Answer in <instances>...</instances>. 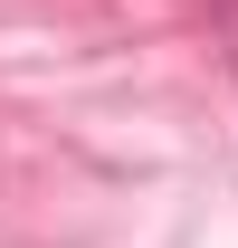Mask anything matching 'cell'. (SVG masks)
<instances>
[{
  "instance_id": "cell-1",
  "label": "cell",
  "mask_w": 238,
  "mask_h": 248,
  "mask_svg": "<svg viewBox=\"0 0 238 248\" xmlns=\"http://www.w3.org/2000/svg\"><path fill=\"white\" fill-rule=\"evenodd\" d=\"M229 67H238V19H229Z\"/></svg>"
}]
</instances>
